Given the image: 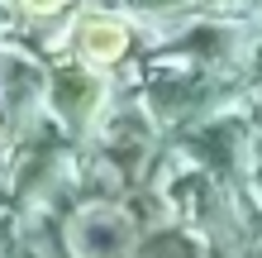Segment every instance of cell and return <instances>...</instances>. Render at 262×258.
<instances>
[{"label":"cell","mask_w":262,"mask_h":258,"mask_svg":"<svg viewBox=\"0 0 262 258\" xmlns=\"http://www.w3.org/2000/svg\"><path fill=\"white\" fill-rule=\"evenodd\" d=\"M138 225L129 206L86 201L67 215V249L72 258H138Z\"/></svg>","instance_id":"7a4b0ae2"},{"label":"cell","mask_w":262,"mask_h":258,"mask_svg":"<svg viewBox=\"0 0 262 258\" xmlns=\"http://www.w3.org/2000/svg\"><path fill=\"white\" fill-rule=\"evenodd\" d=\"M134 48V24L115 10H81L76 14V38H72V63H81L91 72H105L115 63H124Z\"/></svg>","instance_id":"3957f363"},{"label":"cell","mask_w":262,"mask_h":258,"mask_svg":"<svg viewBox=\"0 0 262 258\" xmlns=\"http://www.w3.org/2000/svg\"><path fill=\"white\" fill-rule=\"evenodd\" d=\"M110 77L105 72H91L81 63H62V67H53V82H48V120H53V129L62 134V139L72 144H81L86 134L96 139V129H100V120L110 115Z\"/></svg>","instance_id":"6da1fadb"},{"label":"cell","mask_w":262,"mask_h":258,"mask_svg":"<svg viewBox=\"0 0 262 258\" xmlns=\"http://www.w3.org/2000/svg\"><path fill=\"white\" fill-rule=\"evenodd\" d=\"M10 5H14V14H19L24 24H48L53 14L62 19V5H67V0H10Z\"/></svg>","instance_id":"277c9868"},{"label":"cell","mask_w":262,"mask_h":258,"mask_svg":"<svg viewBox=\"0 0 262 258\" xmlns=\"http://www.w3.org/2000/svg\"><path fill=\"white\" fill-rule=\"evenodd\" d=\"M0 125H5V115H0Z\"/></svg>","instance_id":"5b68a950"}]
</instances>
